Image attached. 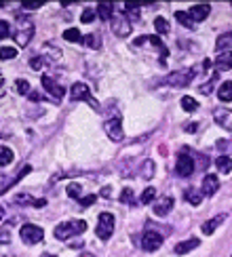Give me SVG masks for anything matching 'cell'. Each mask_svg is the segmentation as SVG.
Returning <instances> with one entry per match:
<instances>
[{
  "mask_svg": "<svg viewBox=\"0 0 232 257\" xmlns=\"http://www.w3.org/2000/svg\"><path fill=\"white\" fill-rule=\"evenodd\" d=\"M112 21V32L119 38H125V36H129L131 34V21L127 19L125 15H121V13H114V17L110 19Z\"/></svg>",
  "mask_w": 232,
  "mask_h": 257,
  "instance_id": "30bf717a",
  "label": "cell"
},
{
  "mask_svg": "<svg viewBox=\"0 0 232 257\" xmlns=\"http://www.w3.org/2000/svg\"><path fill=\"white\" fill-rule=\"evenodd\" d=\"M196 108H198V101H194V97H190V95L182 97V110H186V112H194Z\"/></svg>",
  "mask_w": 232,
  "mask_h": 257,
  "instance_id": "8d00e7d4",
  "label": "cell"
},
{
  "mask_svg": "<svg viewBox=\"0 0 232 257\" xmlns=\"http://www.w3.org/2000/svg\"><path fill=\"white\" fill-rule=\"evenodd\" d=\"M103 128L105 133H108V137L112 139V142H123L125 139V133H123V120H121V114L116 112L114 116H105V122H103Z\"/></svg>",
  "mask_w": 232,
  "mask_h": 257,
  "instance_id": "5b68a950",
  "label": "cell"
},
{
  "mask_svg": "<svg viewBox=\"0 0 232 257\" xmlns=\"http://www.w3.org/2000/svg\"><path fill=\"white\" fill-rule=\"evenodd\" d=\"M13 163V150L7 146H0V167H7Z\"/></svg>",
  "mask_w": 232,
  "mask_h": 257,
  "instance_id": "4316f807",
  "label": "cell"
},
{
  "mask_svg": "<svg viewBox=\"0 0 232 257\" xmlns=\"http://www.w3.org/2000/svg\"><path fill=\"white\" fill-rule=\"evenodd\" d=\"M171 209H173V198H171V196H165V198H161L158 202H154V213H156L158 217L169 215V213H171Z\"/></svg>",
  "mask_w": 232,
  "mask_h": 257,
  "instance_id": "e0dca14e",
  "label": "cell"
},
{
  "mask_svg": "<svg viewBox=\"0 0 232 257\" xmlns=\"http://www.w3.org/2000/svg\"><path fill=\"white\" fill-rule=\"evenodd\" d=\"M93 19H95V9L87 7V9L82 11V15H80V21H82V24H91Z\"/></svg>",
  "mask_w": 232,
  "mask_h": 257,
  "instance_id": "b9f144b4",
  "label": "cell"
},
{
  "mask_svg": "<svg viewBox=\"0 0 232 257\" xmlns=\"http://www.w3.org/2000/svg\"><path fill=\"white\" fill-rule=\"evenodd\" d=\"M87 230V221L84 219H68L59 223V226H55V238L57 240H68L72 236H80V234Z\"/></svg>",
  "mask_w": 232,
  "mask_h": 257,
  "instance_id": "6da1fadb",
  "label": "cell"
},
{
  "mask_svg": "<svg viewBox=\"0 0 232 257\" xmlns=\"http://www.w3.org/2000/svg\"><path fill=\"white\" fill-rule=\"evenodd\" d=\"M95 200H97V194H89V196L80 198V200H78V205H80L82 209H87V207H91V205H93Z\"/></svg>",
  "mask_w": 232,
  "mask_h": 257,
  "instance_id": "f6af8a7d",
  "label": "cell"
},
{
  "mask_svg": "<svg viewBox=\"0 0 232 257\" xmlns=\"http://www.w3.org/2000/svg\"><path fill=\"white\" fill-rule=\"evenodd\" d=\"M7 36H11V24L5 19H0V40L7 38Z\"/></svg>",
  "mask_w": 232,
  "mask_h": 257,
  "instance_id": "ee69618b",
  "label": "cell"
},
{
  "mask_svg": "<svg viewBox=\"0 0 232 257\" xmlns=\"http://www.w3.org/2000/svg\"><path fill=\"white\" fill-rule=\"evenodd\" d=\"M42 5L40 3H24V9L26 11H36V9H40Z\"/></svg>",
  "mask_w": 232,
  "mask_h": 257,
  "instance_id": "bcb514c9",
  "label": "cell"
},
{
  "mask_svg": "<svg viewBox=\"0 0 232 257\" xmlns=\"http://www.w3.org/2000/svg\"><path fill=\"white\" fill-rule=\"evenodd\" d=\"M15 205H21V207H26V205H36V198H32L30 194H17L13 198Z\"/></svg>",
  "mask_w": 232,
  "mask_h": 257,
  "instance_id": "74e56055",
  "label": "cell"
},
{
  "mask_svg": "<svg viewBox=\"0 0 232 257\" xmlns=\"http://www.w3.org/2000/svg\"><path fill=\"white\" fill-rule=\"evenodd\" d=\"M154 198H156V190H154L152 186H148V188L142 192L140 202H142V205H148V202H154Z\"/></svg>",
  "mask_w": 232,
  "mask_h": 257,
  "instance_id": "836d02e7",
  "label": "cell"
},
{
  "mask_svg": "<svg viewBox=\"0 0 232 257\" xmlns=\"http://www.w3.org/2000/svg\"><path fill=\"white\" fill-rule=\"evenodd\" d=\"M154 30H156L158 36L167 34V32H169V21H167L165 17H156V19H154Z\"/></svg>",
  "mask_w": 232,
  "mask_h": 257,
  "instance_id": "1f68e13d",
  "label": "cell"
},
{
  "mask_svg": "<svg viewBox=\"0 0 232 257\" xmlns=\"http://www.w3.org/2000/svg\"><path fill=\"white\" fill-rule=\"evenodd\" d=\"M70 99H72V101H87L91 108H95V110L99 108V103L93 99V95H91V91H89V84H84V82H74V84H72Z\"/></svg>",
  "mask_w": 232,
  "mask_h": 257,
  "instance_id": "8992f818",
  "label": "cell"
},
{
  "mask_svg": "<svg viewBox=\"0 0 232 257\" xmlns=\"http://www.w3.org/2000/svg\"><path fill=\"white\" fill-rule=\"evenodd\" d=\"M163 234H158L154 230H146L142 234V249H146L148 253L150 251H156V249H161V244H163Z\"/></svg>",
  "mask_w": 232,
  "mask_h": 257,
  "instance_id": "9c48e42d",
  "label": "cell"
},
{
  "mask_svg": "<svg viewBox=\"0 0 232 257\" xmlns=\"http://www.w3.org/2000/svg\"><path fill=\"white\" fill-rule=\"evenodd\" d=\"M215 169L219 171V173H232V158L219 156V158L215 160Z\"/></svg>",
  "mask_w": 232,
  "mask_h": 257,
  "instance_id": "d4e9b609",
  "label": "cell"
},
{
  "mask_svg": "<svg viewBox=\"0 0 232 257\" xmlns=\"http://www.w3.org/2000/svg\"><path fill=\"white\" fill-rule=\"evenodd\" d=\"M0 244H9V232L7 230L0 232Z\"/></svg>",
  "mask_w": 232,
  "mask_h": 257,
  "instance_id": "7dc6e473",
  "label": "cell"
},
{
  "mask_svg": "<svg viewBox=\"0 0 232 257\" xmlns=\"http://www.w3.org/2000/svg\"><path fill=\"white\" fill-rule=\"evenodd\" d=\"M15 84H17V93H21V95H30V93H32V89H30V82H28V80L19 78Z\"/></svg>",
  "mask_w": 232,
  "mask_h": 257,
  "instance_id": "60d3db41",
  "label": "cell"
},
{
  "mask_svg": "<svg viewBox=\"0 0 232 257\" xmlns=\"http://www.w3.org/2000/svg\"><path fill=\"white\" fill-rule=\"evenodd\" d=\"M144 42H148V45L156 47V51L161 53V61H165V59H167V47L163 45L161 36H142V38H137V40L133 42V45H135V47H140V45H144Z\"/></svg>",
  "mask_w": 232,
  "mask_h": 257,
  "instance_id": "7c38bea8",
  "label": "cell"
},
{
  "mask_svg": "<svg viewBox=\"0 0 232 257\" xmlns=\"http://www.w3.org/2000/svg\"><path fill=\"white\" fill-rule=\"evenodd\" d=\"M217 78H219V76H217V72H215V74H211V78H209V80H207V82H205V84H203V87H200L198 91L203 93V95H209L211 91H213V87H215Z\"/></svg>",
  "mask_w": 232,
  "mask_h": 257,
  "instance_id": "e575fe53",
  "label": "cell"
},
{
  "mask_svg": "<svg viewBox=\"0 0 232 257\" xmlns=\"http://www.w3.org/2000/svg\"><path fill=\"white\" fill-rule=\"evenodd\" d=\"M45 51L51 55V61H61V53L53 47V45H45Z\"/></svg>",
  "mask_w": 232,
  "mask_h": 257,
  "instance_id": "7bdbcfd3",
  "label": "cell"
},
{
  "mask_svg": "<svg viewBox=\"0 0 232 257\" xmlns=\"http://www.w3.org/2000/svg\"><path fill=\"white\" fill-rule=\"evenodd\" d=\"M215 68L219 72H228L232 70V51H226V53H219L215 57Z\"/></svg>",
  "mask_w": 232,
  "mask_h": 257,
  "instance_id": "ac0fdd59",
  "label": "cell"
},
{
  "mask_svg": "<svg viewBox=\"0 0 232 257\" xmlns=\"http://www.w3.org/2000/svg\"><path fill=\"white\" fill-rule=\"evenodd\" d=\"M123 11H125V17L129 19V21H137V19H140V7H137V5H125Z\"/></svg>",
  "mask_w": 232,
  "mask_h": 257,
  "instance_id": "f1b7e54d",
  "label": "cell"
},
{
  "mask_svg": "<svg viewBox=\"0 0 232 257\" xmlns=\"http://www.w3.org/2000/svg\"><path fill=\"white\" fill-rule=\"evenodd\" d=\"M80 257H93V255H91V253H82Z\"/></svg>",
  "mask_w": 232,
  "mask_h": 257,
  "instance_id": "816d5d0a",
  "label": "cell"
},
{
  "mask_svg": "<svg viewBox=\"0 0 232 257\" xmlns=\"http://www.w3.org/2000/svg\"><path fill=\"white\" fill-rule=\"evenodd\" d=\"M200 244V240L198 238H188V240H182V242H177L175 244V253L177 255H186V253H190L192 249H196Z\"/></svg>",
  "mask_w": 232,
  "mask_h": 257,
  "instance_id": "d6986e66",
  "label": "cell"
},
{
  "mask_svg": "<svg viewBox=\"0 0 232 257\" xmlns=\"http://www.w3.org/2000/svg\"><path fill=\"white\" fill-rule=\"evenodd\" d=\"M17 57V49L15 47H0V59H15Z\"/></svg>",
  "mask_w": 232,
  "mask_h": 257,
  "instance_id": "f35d334b",
  "label": "cell"
},
{
  "mask_svg": "<svg viewBox=\"0 0 232 257\" xmlns=\"http://www.w3.org/2000/svg\"><path fill=\"white\" fill-rule=\"evenodd\" d=\"M194 169H196V165H194V158H192V154H190V150H188V148H184L182 152L177 154L175 173H177L179 177H190V175L194 173Z\"/></svg>",
  "mask_w": 232,
  "mask_h": 257,
  "instance_id": "277c9868",
  "label": "cell"
},
{
  "mask_svg": "<svg viewBox=\"0 0 232 257\" xmlns=\"http://www.w3.org/2000/svg\"><path fill=\"white\" fill-rule=\"evenodd\" d=\"M19 236L26 244H38L42 238H45V230L34 226V223H24L19 230Z\"/></svg>",
  "mask_w": 232,
  "mask_h": 257,
  "instance_id": "ba28073f",
  "label": "cell"
},
{
  "mask_svg": "<svg viewBox=\"0 0 232 257\" xmlns=\"http://www.w3.org/2000/svg\"><path fill=\"white\" fill-rule=\"evenodd\" d=\"M209 13H211L209 5H194V7H190V11H188V15L192 17L194 24H196V21H205L209 17Z\"/></svg>",
  "mask_w": 232,
  "mask_h": 257,
  "instance_id": "9a60e30c",
  "label": "cell"
},
{
  "mask_svg": "<svg viewBox=\"0 0 232 257\" xmlns=\"http://www.w3.org/2000/svg\"><path fill=\"white\" fill-rule=\"evenodd\" d=\"M28 97H30V99H34V101H40V95H38V93H30Z\"/></svg>",
  "mask_w": 232,
  "mask_h": 257,
  "instance_id": "c3c4849f",
  "label": "cell"
},
{
  "mask_svg": "<svg viewBox=\"0 0 232 257\" xmlns=\"http://www.w3.org/2000/svg\"><path fill=\"white\" fill-rule=\"evenodd\" d=\"M3 217H5V209L0 207V221H3Z\"/></svg>",
  "mask_w": 232,
  "mask_h": 257,
  "instance_id": "f907efd6",
  "label": "cell"
},
{
  "mask_svg": "<svg viewBox=\"0 0 232 257\" xmlns=\"http://www.w3.org/2000/svg\"><path fill=\"white\" fill-rule=\"evenodd\" d=\"M7 257H13V255H7Z\"/></svg>",
  "mask_w": 232,
  "mask_h": 257,
  "instance_id": "11a10c76",
  "label": "cell"
},
{
  "mask_svg": "<svg viewBox=\"0 0 232 257\" xmlns=\"http://www.w3.org/2000/svg\"><path fill=\"white\" fill-rule=\"evenodd\" d=\"M0 84H3V76H0Z\"/></svg>",
  "mask_w": 232,
  "mask_h": 257,
  "instance_id": "db71d44e",
  "label": "cell"
},
{
  "mask_svg": "<svg viewBox=\"0 0 232 257\" xmlns=\"http://www.w3.org/2000/svg\"><path fill=\"white\" fill-rule=\"evenodd\" d=\"M175 19H177V24H182L184 28H188V30H192L196 24L192 21V17H190L188 13H184V11H177L175 13Z\"/></svg>",
  "mask_w": 232,
  "mask_h": 257,
  "instance_id": "83f0119b",
  "label": "cell"
},
{
  "mask_svg": "<svg viewBox=\"0 0 232 257\" xmlns=\"http://www.w3.org/2000/svg\"><path fill=\"white\" fill-rule=\"evenodd\" d=\"M226 217H228L226 213H219V215L207 219V221L203 223V228H200V232H203L205 236H209V234H213V232H215V228H219L221 223H224V219H226Z\"/></svg>",
  "mask_w": 232,
  "mask_h": 257,
  "instance_id": "5bb4252c",
  "label": "cell"
},
{
  "mask_svg": "<svg viewBox=\"0 0 232 257\" xmlns=\"http://www.w3.org/2000/svg\"><path fill=\"white\" fill-rule=\"evenodd\" d=\"M49 63H51V59H49L47 55H38V57H32V59H30V68L38 72V70H42V68H47Z\"/></svg>",
  "mask_w": 232,
  "mask_h": 257,
  "instance_id": "484cf974",
  "label": "cell"
},
{
  "mask_svg": "<svg viewBox=\"0 0 232 257\" xmlns=\"http://www.w3.org/2000/svg\"><path fill=\"white\" fill-rule=\"evenodd\" d=\"M45 205H47V200H45V198H38L34 207H45Z\"/></svg>",
  "mask_w": 232,
  "mask_h": 257,
  "instance_id": "681fc988",
  "label": "cell"
},
{
  "mask_svg": "<svg viewBox=\"0 0 232 257\" xmlns=\"http://www.w3.org/2000/svg\"><path fill=\"white\" fill-rule=\"evenodd\" d=\"M215 49L226 53L228 49H232V32H226V34H219V38L215 40Z\"/></svg>",
  "mask_w": 232,
  "mask_h": 257,
  "instance_id": "7402d4cb",
  "label": "cell"
},
{
  "mask_svg": "<svg viewBox=\"0 0 232 257\" xmlns=\"http://www.w3.org/2000/svg\"><path fill=\"white\" fill-rule=\"evenodd\" d=\"M142 177L144 179H152L154 177V163H152L150 158L142 163Z\"/></svg>",
  "mask_w": 232,
  "mask_h": 257,
  "instance_id": "f546056e",
  "label": "cell"
},
{
  "mask_svg": "<svg viewBox=\"0 0 232 257\" xmlns=\"http://www.w3.org/2000/svg\"><path fill=\"white\" fill-rule=\"evenodd\" d=\"M184 198L190 202V205L198 207L200 202H203V192H198L196 188H192V186H190V188H186V190H184Z\"/></svg>",
  "mask_w": 232,
  "mask_h": 257,
  "instance_id": "44dd1931",
  "label": "cell"
},
{
  "mask_svg": "<svg viewBox=\"0 0 232 257\" xmlns=\"http://www.w3.org/2000/svg\"><path fill=\"white\" fill-rule=\"evenodd\" d=\"M198 74V68H186V70H177V72H171L169 76L165 78V82L169 87H188L192 84L194 76Z\"/></svg>",
  "mask_w": 232,
  "mask_h": 257,
  "instance_id": "3957f363",
  "label": "cell"
},
{
  "mask_svg": "<svg viewBox=\"0 0 232 257\" xmlns=\"http://www.w3.org/2000/svg\"><path fill=\"white\" fill-rule=\"evenodd\" d=\"M42 257H55V255H51V253H47V255H42Z\"/></svg>",
  "mask_w": 232,
  "mask_h": 257,
  "instance_id": "f5cc1de1",
  "label": "cell"
},
{
  "mask_svg": "<svg viewBox=\"0 0 232 257\" xmlns=\"http://www.w3.org/2000/svg\"><path fill=\"white\" fill-rule=\"evenodd\" d=\"M219 188V181L215 175H205L203 179V186H200V192H203V196H213Z\"/></svg>",
  "mask_w": 232,
  "mask_h": 257,
  "instance_id": "2e32d148",
  "label": "cell"
},
{
  "mask_svg": "<svg viewBox=\"0 0 232 257\" xmlns=\"http://www.w3.org/2000/svg\"><path fill=\"white\" fill-rule=\"evenodd\" d=\"M30 171H32V167H30V165H24V167H21V169H19V173H17V175H15L13 179H11V181H9V184H5L3 188H0V194H5V192H7V190H11V188H13L15 184H19V181H21V179H24V177H26V175L30 173Z\"/></svg>",
  "mask_w": 232,
  "mask_h": 257,
  "instance_id": "ffe728a7",
  "label": "cell"
},
{
  "mask_svg": "<svg viewBox=\"0 0 232 257\" xmlns=\"http://www.w3.org/2000/svg\"><path fill=\"white\" fill-rule=\"evenodd\" d=\"M95 232H97L99 240H108L112 236V234H114V215H112V213H108V211L99 213L97 228H95Z\"/></svg>",
  "mask_w": 232,
  "mask_h": 257,
  "instance_id": "52a82bcc",
  "label": "cell"
},
{
  "mask_svg": "<svg viewBox=\"0 0 232 257\" xmlns=\"http://www.w3.org/2000/svg\"><path fill=\"white\" fill-rule=\"evenodd\" d=\"M63 38L70 40V42H82V40H84V36L80 34V32H78L76 28H70V30L63 32Z\"/></svg>",
  "mask_w": 232,
  "mask_h": 257,
  "instance_id": "4dcf8cb0",
  "label": "cell"
},
{
  "mask_svg": "<svg viewBox=\"0 0 232 257\" xmlns=\"http://www.w3.org/2000/svg\"><path fill=\"white\" fill-rule=\"evenodd\" d=\"M15 19H17L19 28H17L15 34H13V38L17 42V47H28L32 36H34V26H32L30 17H26V15H17Z\"/></svg>",
  "mask_w": 232,
  "mask_h": 257,
  "instance_id": "7a4b0ae2",
  "label": "cell"
},
{
  "mask_svg": "<svg viewBox=\"0 0 232 257\" xmlns=\"http://www.w3.org/2000/svg\"><path fill=\"white\" fill-rule=\"evenodd\" d=\"M82 42H84L87 47H91V49H99V47H101V38H99V34H87Z\"/></svg>",
  "mask_w": 232,
  "mask_h": 257,
  "instance_id": "d590c367",
  "label": "cell"
},
{
  "mask_svg": "<svg viewBox=\"0 0 232 257\" xmlns=\"http://www.w3.org/2000/svg\"><path fill=\"white\" fill-rule=\"evenodd\" d=\"M213 118L219 126L228 128V131H232V110H226V108H217L213 112Z\"/></svg>",
  "mask_w": 232,
  "mask_h": 257,
  "instance_id": "4fadbf2b",
  "label": "cell"
},
{
  "mask_svg": "<svg viewBox=\"0 0 232 257\" xmlns=\"http://www.w3.org/2000/svg\"><path fill=\"white\" fill-rule=\"evenodd\" d=\"M121 202L123 205H133V190L131 188H125L121 192Z\"/></svg>",
  "mask_w": 232,
  "mask_h": 257,
  "instance_id": "ab89813d",
  "label": "cell"
},
{
  "mask_svg": "<svg viewBox=\"0 0 232 257\" xmlns=\"http://www.w3.org/2000/svg\"><path fill=\"white\" fill-rule=\"evenodd\" d=\"M42 89H45L53 99H63V95H66L61 84H57L51 76H42Z\"/></svg>",
  "mask_w": 232,
  "mask_h": 257,
  "instance_id": "8fae6325",
  "label": "cell"
},
{
  "mask_svg": "<svg viewBox=\"0 0 232 257\" xmlns=\"http://www.w3.org/2000/svg\"><path fill=\"white\" fill-rule=\"evenodd\" d=\"M97 15H99V19H103V21H110V19L114 17V5H108V3L97 5Z\"/></svg>",
  "mask_w": 232,
  "mask_h": 257,
  "instance_id": "cb8c5ba5",
  "label": "cell"
},
{
  "mask_svg": "<svg viewBox=\"0 0 232 257\" xmlns=\"http://www.w3.org/2000/svg\"><path fill=\"white\" fill-rule=\"evenodd\" d=\"M217 97H219V101H232V80H226L219 84Z\"/></svg>",
  "mask_w": 232,
  "mask_h": 257,
  "instance_id": "603a6c76",
  "label": "cell"
},
{
  "mask_svg": "<svg viewBox=\"0 0 232 257\" xmlns=\"http://www.w3.org/2000/svg\"><path fill=\"white\" fill-rule=\"evenodd\" d=\"M66 194H68L70 198H78V200H80V194H82V186H80V184H76V181H72V184L66 188Z\"/></svg>",
  "mask_w": 232,
  "mask_h": 257,
  "instance_id": "d6a6232c",
  "label": "cell"
}]
</instances>
